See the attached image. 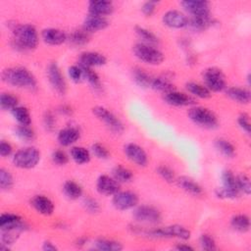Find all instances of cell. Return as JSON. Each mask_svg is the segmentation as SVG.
I'll return each instance as SVG.
<instances>
[{"label":"cell","instance_id":"cell-1","mask_svg":"<svg viewBox=\"0 0 251 251\" xmlns=\"http://www.w3.org/2000/svg\"><path fill=\"white\" fill-rule=\"evenodd\" d=\"M131 230L134 233L143 234L150 238H176L185 241L191 236V232L188 228L176 224L161 227H154L150 229H142L140 226H133L131 227Z\"/></svg>","mask_w":251,"mask_h":251},{"label":"cell","instance_id":"cell-2","mask_svg":"<svg viewBox=\"0 0 251 251\" xmlns=\"http://www.w3.org/2000/svg\"><path fill=\"white\" fill-rule=\"evenodd\" d=\"M2 80L9 85L34 90L37 87L35 76L24 67H11L3 70L1 74Z\"/></svg>","mask_w":251,"mask_h":251},{"label":"cell","instance_id":"cell-3","mask_svg":"<svg viewBox=\"0 0 251 251\" xmlns=\"http://www.w3.org/2000/svg\"><path fill=\"white\" fill-rule=\"evenodd\" d=\"M14 46L20 50L35 49L39 42V35L34 25L30 24L14 25L13 28Z\"/></svg>","mask_w":251,"mask_h":251},{"label":"cell","instance_id":"cell-4","mask_svg":"<svg viewBox=\"0 0 251 251\" xmlns=\"http://www.w3.org/2000/svg\"><path fill=\"white\" fill-rule=\"evenodd\" d=\"M189 120L196 126L207 129H214L219 126L216 114L203 106H191L187 112Z\"/></svg>","mask_w":251,"mask_h":251},{"label":"cell","instance_id":"cell-5","mask_svg":"<svg viewBox=\"0 0 251 251\" xmlns=\"http://www.w3.org/2000/svg\"><path fill=\"white\" fill-rule=\"evenodd\" d=\"M132 52L138 60L151 66L160 65L165 59L163 52L156 46L145 44L142 42L136 43L132 47Z\"/></svg>","mask_w":251,"mask_h":251},{"label":"cell","instance_id":"cell-6","mask_svg":"<svg viewBox=\"0 0 251 251\" xmlns=\"http://www.w3.org/2000/svg\"><path fill=\"white\" fill-rule=\"evenodd\" d=\"M41 154L35 147L28 146L19 149L13 154L12 162L13 165L19 169L29 170L34 168L40 161Z\"/></svg>","mask_w":251,"mask_h":251},{"label":"cell","instance_id":"cell-7","mask_svg":"<svg viewBox=\"0 0 251 251\" xmlns=\"http://www.w3.org/2000/svg\"><path fill=\"white\" fill-rule=\"evenodd\" d=\"M222 186L215 190V194L220 199L232 200L238 197L239 190L236 186L235 175L230 170H225L221 175Z\"/></svg>","mask_w":251,"mask_h":251},{"label":"cell","instance_id":"cell-8","mask_svg":"<svg viewBox=\"0 0 251 251\" xmlns=\"http://www.w3.org/2000/svg\"><path fill=\"white\" fill-rule=\"evenodd\" d=\"M204 85L211 92H221L226 90V79L223 71L217 67H210L204 70L202 74Z\"/></svg>","mask_w":251,"mask_h":251},{"label":"cell","instance_id":"cell-9","mask_svg":"<svg viewBox=\"0 0 251 251\" xmlns=\"http://www.w3.org/2000/svg\"><path fill=\"white\" fill-rule=\"evenodd\" d=\"M92 113L114 133L121 134L125 130L122 121L109 109L103 106H95L92 108Z\"/></svg>","mask_w":251,"mask_h":251},{"label":"cell","instance_id":"cell-10","mask_svg":"<svg viewBox=\"0 0 251 251\" xmlns=\"http://www.w3.org/2000/svg\"><path fill=\"white\" fill-rule=\"evenodd\" d=\"M133 219L140 224H159L162 220L161 212L151 205H137L132 213Z\"/></svg>","mask_w":251,"mask_h":251},{"label":"cell","instance_id":"cell-11","mask_svg":"<svg viewBox=\"0 0 251 251\" xmlns=\"http://www.w3.org/2000/svg\"><path fill=\"white\" fill-rule=\"evenodd\" d=\"M46 74L47 79L54 91L59 95H65L67 92V82L58 64L55 62L50 63L47 67Z\"/></svg>","mask_w":251,"mask_h":251},{"label":"cell","instance_id":"cell-12","mask_svg":"<svg viewBox=\"0 0 251 251\" xmlns=\"http://www.w3.org/2000/svg\"><path fill=\"white\" fill-rule=\"evenodd\" d=\"M139 202L138 195L130 190H119L112 196L113 206L120 211L134 209Z\"/></svg>","mask_w":251,"mask_h":251},{"label":"cell","instance_id":"cell-13","mask_svg":"<svg viewBox=\"0 0 251 251\" xmlns=\"http://www.w3.org/2000/svg\"><path fill=\"white\" fill-rule=\"evenodd\" d=\"M124 152L126 158L138 167H145L148 163V156L145 150L138 144L130 142L125 145Z\"/></svg>","mask_w":251,"mask_h":251},{"label":"cell","instance_id":"cell-14","mask_svg":"<svg viewBox=\"0 0 251 251\" xmlns=\"http://www.w3.org/2000/svg\"><path fill=\"white\" fill-rule=\"evenodd\" d=\"M163 24L170 28H182L187 26L188 17L179 10H169L162 16Z\"/></svg>","mask_w":251,"mask_h":251},{"label":"cell","instance_id":"cell-15","mask_svg":"<svg viewBox=\"0 0 251 251\" xmlns=\"http://www.w3.org/2000/svg\"><path fill=\"white\" fill-rule=\"evenodd\" d=\"M164 101L174 107H191L195 105V98L188 93L172 90L163 94Z\"/></svg>","mask_w":251,"mask_h":251},{"label":"cell","instance_id":"cell-16","mask_svg":"<svg viewBox=\"0 0 251 251\" xmlns=\"http://www.w3.org/2000/svg\"><path fill=\"white\" fill-rule=\"evenodd\" d=\"M26 223L23 218L14 213H3L0 216V228L1 229H11L17 231H24L27 228Z\"/></svg>","mask_w":251,"mask_h":251},{"label":"cell","instance_id":"cell-17","mask_svg":"<svg viewBox=\"0 0 251 251\" xmlns=\"http://www.w3.org/2000/svg\"><path fill=\"white\" fill-rule=\"evenodd\" d=\"M97 191L105 196H113L120 190V183L108 175H101L96 180Z\"/></svg>","mask_w":251,"mask_h":251},{"label":"cell","instance_id":"cell-18","mask_svg":"<svg viewBox=\"0 0 251 251\" xmlns=\"http://www.w3.org/2000/svg\"><path fill=\"white\" fill-rule=\"evenodd\" d=\"M182 9L191 17L210 15V3L200 0H184L180 2Z\"/></svg>","mask_w":251,"mask_h":251},{"label":"cell","instance_id":"cell-19","mask_svg":"<svg viewBox=\"0 0 251 251\" xmlns=\"http://www.w3.org/2000/svg\"><path fill=\"white\" fill-rule=\"evenodd\" d=\"M106 63L107 58L105 55L96 51H84L79 55L78 58V65L91 69L104 66Z\"/></svg>","mask_w":251,"mask_h":251},{"label":"cell","instance_id":"cell-20","mask_svg":"<svg viewBox=\"0 0 251 251\" xmlns=\"http://www.w3.org/2000/svg\"><path fill=\"white\" fill-rule=\"evenodd\" d=\"M80 137V131L78 127L74 126H68L63 127L57 133V141L64 147L73 146Z\"/></svg>","mask_w":251,"mask_h":251},{"label":"cell","instance_id":"cell-21","mask_svg":"<svg viewBox=\"0 0 251 251\" xmlns=\"http://www.w3.org/2000/svg\"><path fill=\"white\" fill-rule=\"evenodd\" d=\"M31 207L40 215L50 216L54 212V203L53 201L42 194L34 195L30 200Z\"/></svg>","mask_w":251,"mask_h":251},{"label":"cell","instance_id":"cell-22","mask_svg":"<svg viewBox=\"0 0 251 251\" xmlns=\"http://www.w3.org/2000/svg\"><path fill=\"white\" fill-rule=\"evenodd\" d=\"M41 38L46 44L57 46L66 42L68 40V35L62 29L55 28V27H48V28H44L41 31Z\"/></svg>","mask_w":251,"mask_h":251},{"label":"cell","instance_id":"cell-23","mask_svg":"<svg viewBox=\"0 0 251 251\" xmlns=\"http://www.w3.org/2000/svg\"><path fill=\"white\" fill-rule=\"evenodd\" d=\"M109 25V21L106 17L95 16V15H87L82 23V28L90 32H96L105 29Z\"/></svg>","mask_w":251,"mask_h":251},{"label":"cell","instance_id":"cell-24","mask_svg":"<svg viewBox=\"0 0 251 251\" xmlns=\"http://www.w3.org/2000/svg\"><path fill=\"white\" fill-rule=\"evenodd\" d=\"M87 11L89 15L106 17L113 13L114 4L106 0H92L87 4Z\"/></svg>","mask_w":251,"mask_h":251},{"label":"cell","instance_id":"cell-25","mask_svg":"<svg viewBox=\"0 0 251 251\" xmlns=\"http://www.w3.org/2000/svg\"><path fill=\"white\" fill-rule=\"evenodd\" d=\"M217 24V21L211 15L195 16L188 18L187 26L193 31H202Z\"/></svg>","mask_w":251,"mask_h":251},{"label":"cell","instance_id":"cell-26","mask_svg":"<svg viewBox=\"0 0 251 251\" xmlns=\"http://www.w3.org/2000/svg\"><path fill=\"white\" fill-rule=\"evenodd\" d=\"M226 94L232 101L242 105L248 104L251 99L250 91L248 88H245V87H239V86L226 87Z\"/></svg>","mask_w":251,"mask_h":251},{"label":"cell","instance_id":"cell-27","mask_svg":"<svg viewBox=\"0 0 251 251\" xmlns=\"http://www.w3.org/2000/svg\"><path fill=\"white\" fill-rule=\"evenodd\" d=\"M177 185L184 190L185 192L193 195V196H200L203 193V189L201 185L192 177L187 176H181L176 179Z\"/></svg>","mask_w":251,"mask_h":251},{"label":"cell","instance_id":"cell-28","mask_svg":"<svg viewBox=\"0 0 251 251\" xmlns=\"http://www.w3.org/2000/svg\"><path fill=\"white\" fill-rule=\"evenodd\" d=\"M185 88L189 95L194 98L208 99L212 96V92L204 85L195 81H188L185 83Z\"/></svg>","mask_w":251,"mask_h":251},{"label":"cell","instance_id":"cell-29","mask_svg":"<svg viewBox=\"0 0 251 251\" xmlns=\"http://www.w3.org/2000/svg\"><path fill=\"white\" fill-rule=\"evenodd\" d=\"M214 146L217 151L226 158H233L236 154L235 146L226 138H217L214 142Z\"/></svg>","mask_w":251,"mask_h":251},{"label":"cell","instance_id":"cell-30","mask_svg":"<svg viewBox=\"0 0 251 251\" xmlns=\"http://www.w3.org/2000/svg\"><path fill=\"white\" fill-rule=\"evenodd\" d=\"M230 226L238 231L245 233L250 229V219L246 214H237L231 217Z\"/></svg>","mask_w":251,"mask_h":251},{"label":"cell","instance_id":"cell-31","mask_svg":"<svg viewBox=\"0 0 251 251\" xmlns=\"http://www.w3.org/2000/svg\"><path fill=\"white\" fill-rule=\"evenodd\" d=\"M134 31H135L136 35L140 38L142 43L156 46L160 42L159 37L153 31H151L150 29H148V28H146L144 26L136 25L134 27Z\"/></svg>","mask_w":251,"mask_h":251},{"label":"cell","instance_id":"cell-32","mask_svg":"<svg viewBox=\"0 0 251 251\" xmlns=\"http://www.w3.org/2000/svg\"><path fill=\"white\" fill-rule=\"evenodd\" d=\"M70 157L78 165L86 164L90 161V152L82 146H72L70 149Z\"/></svg>","mask_w":251,"mask_h":251},{"label":"cell","instance_id":"cell-33","mask_svg":"<svg viewBox=\"0 0 251 251\" xmlns=\"http://www.w3.org/2000/svg\"><path fill=\"white\" fill-rule=\"evenodd\" d=\"M64 194L71 200H76L82 196L83 189L75 180H67L63 185Z\"/></svg>","mask_w":251,"mask_h":251},{"label":"cell","instance_id":"cell-34","mask_svg":"<svg viewBox=\"0 0 251 251\" xmlns=\"http://www.w3.org/2000/svg\"><path fill=\"white\" fill-rule=\"evenodd\" d=\"M82 71V75L83 77L87 80L89 85L95 90V91H100L102 89V83L100 80V77L98 74L91 68L83 67L78 65Z\"/></svg>","mask_w":251,"mask_h":251},{"label":"cell","instance_id":"cell-35","mask_svg":"<svg viewBox=\"0 0 251 251\" xmlns=\"http://www.w3.org/2000/svg\"><path fill=\"white\" fill-rule=\"evenodd\" d=\"M120 184L121 183H126L132 180L133 178V174L132 172L122 166V165H117L113 168L112 170V175H111Z\"/></svg>","mask_w":251,"mask_h":251},{"label":"cell","instance_id":"cell-36","mask_svg":"<svg viewBox=\"0 0 251 251\" xmlns=\"http://www.w3.org/2000/svg\"><path fill=\"white\" fill-rule=\"evenodd\" d=\"M94 248L100 251H121L124 246L119 241L107 238H98L93 243Z\"/></svg>","mask_w":251,"mask_h":251},{"label":"cell","instance_id":"cell-37","mask_svg":"<svg viewBox=\"0 0 251 251\" xmlns=\"http://www.w3.org/2000/svg\"><path fill=\"white\" fill-rule=\"evenodd\" d=\"M150 87L153 88L156 91L162 92L163 94L170 92L172 90H175L173 82L168 78L167 76H158V77H153Z\"/></svg>","mask_w":251,"mask_h":251},{"label":"cell","instance_id":"cell-38","mask_svg":"<svg viewBox=\"0 0 251 251\" xmlns=\"http://www.w3.org/2000/svg\"><path fill=\"white\" fill-rule=\"evenodd\" d=\"M132 78L138 86L142 88H147L150 87L153 77L145 70L141 68H134L132 70Z\"/></svg>","mask_w":251,"mask_h":251},{"label":"cell","instance_id":"cell-39","mask_svg":"<svg viewBox=\"0 0 251 251\" xmlns=\"http://www.w3.org/2000/svg\"><path fill=\"white\" fill-rule=\"evenodd\" d=\"M68 40L72 45L75 47L83 46L87 44L89 41V33L85 31L83 28L76 29L71 32L70 35H68Z\"/></svg>","mask_w":251,"mask_h":251},{"label":"cell","instance_id":"cell-40","mask_svg":"<svg viewBox=\"0 0 251 251\" xmlns=\"http://www.w3.org/2000/svg\"><path fill=\"white\" fill-rule=\"evenodd\" d=\"M12 115L14 119L19 123V125L29 126L31 124V115L29 110L24 106H18L12 111Z\"/></svg>","mask_w":251,"mask_h":251},{"label":"cell","instance_id":"cell-41","mask_svg":"<svg viewBox=\"0 0 251 251\" xmlns=\"http://www.w3.org/2000/svg\"><path fill=\"white\" fill-rule=\"evenodd\" d=\"M18 104H19L18 98L15 95H13L12 93L3 92L0 95V107L2 110L12 111L13 109H15L16 107L19 106Z\"/></svg>","mask_w":251,"mask_h":251},{"label":"cell","instance_id":"cell-42","mask_svg":"<svg viewBox=\"0 0 251 251\" xmlns=\"http://www.w3.org/2000/svg\"><path fill=\"white\" fill-rule=\"evenodd\" d=\"M15 134L21 140H23L25 142L32 141L34 139V137H35L34 130L29 126H23V125H19L15 128Z\"/></svg>","mask_w":251,"mask_h":251},{"label":"cell","instance_id":"cell-43","mask_svg":"<svg viewBox=\"0 0 251 251\" xmlns=\"http://www.w3.org/2000/svg\"><path fill=\"white\" fill-rule=\"evenodd\" d=\"M235 181H236V186L240 193H243L245 195H249L251 193L250 178L246 174L242 173L235 176Z\"/></svg>","mask_w":251,"mask_h":251},{"label":"cell","instance_id":"cell-44","mask_svg":"<svg viewBox=\"0 0 251 251\" xmlns=\"http://www.w3.org/2000/svg\"><path fill=\"white\" fill-rule=\"evenodd\" d=\"M156 173L159 175V176L164 179L166 182L172 183L174 181H176V175L175 172L172 168L166 166V165H160L157 169H156Z\"/></svg>","mask_w":251,"mask_h":251},{"label":"cell","instance_id":"cell-45","mask_svg":"<svg viewBox=\"0 0 251 251\" xmlns=\"http://www.w3.org/2000/svg\"><path fill=\"white\" fill-rule=\"evenodd\" d=\"M14 185V178L11 173L4 169H0V187L2 190H10Z\"/></svg>","mask_w":251,"mask_h":251},{"label":"cell","instance_id":"cell-46","mask_svg":"<svg viewBox=\"0 0 251 251\" xmlns=\"http://www.w3.org/2000/svg\"><path fill=\"white\" fill-rule=\"evenodd\" d=\"M20 231L17 230H11V229H1V235L0 240L2 244H5L7 246L12 245L14 242L17 241V239L20 236Z\"/></svg>","mask_w":251,"mask_h":251},{"label":"cell","instance_id":"cell-47","mask_svg":"<svg viewBox=\"0 0 251 251\" xmlns=\"http://www.w3.org/2000/svg\"><path fill=\"white\" fill-rule=\"evenodd\" d=\"M199 245L202 249L207 251H213L217 248L215 239L208 233H203L199 237Z\"/></svg>","mask_w":251,"mask_h":251},{"label":"cell","instance_id":"cell-48","mask_svg":"<svg viewBox=\"0 0 251 251\" xmlns=\"http://www.w3.org/2000/svg\"><path fill=\"white\" fill-rule=\"evenodd\" d=\"M91 152L96 158L101 159V160H106L110 157V152L107 149V147H105L103 144H101L99 142L92 144Z\"/></svg>","mask_w":251,"mask_h":251},{"label":"cell","instance_id":"cell-49","mask_svg":"<svg viewBox=\"0 0 251 251\" xmlns=\"http://www.w3.org/2000/svg\"><path fill=\"white\" fill-rule=\"evenodd\" d=\"M51 159L58 166H65L69 162V155L62 149H56L51 154Z\"/></svg>","mask_w":251,"mask_h":251},{"label":"cell","instance_id":"cell-50","mask_svg":"<svg viewBox=\"0 0 251 251\" xmlns=\"http://www.w3.org/2000/svg\"><path fill=\"white\" fill-rule=\"evenodd\" d=\"M83 207L90 214H96L100 211L99 202L92 197H85L83 199Z\"/></svg>","mask_w":251,"mask_h":251},{"label":"cell","instance_id":"cell-51","mask_svg":"<svg viewBox=\"0 0 251 251\" xmlns=\"http://www.w3.org/2000/svg\"><path fill=\"white\" fill-rule=\"evenodd\" d=\"M237 124L241 130L247 135L250 134V119L247 113H241L237 118Z\"/></svg>","mask_w":251,"mask_h":251},{"label":"cell","instance_id":"cell-52","mask_svg":"<svg viewBox=\"0 0 251 251\" xmlns=\"http://www.w3.org/2000/svg\"><path fill=\"white\" fill-rule=\"evenodd\" d=\"M43 125L48 131H53L56 126V119L51 111H46L43 115Z\"/></svg>","mask_w":251,"mask_h":251},{"label":"cell","instance_id":"cell-53","mask_svg":"<svg viewBox=\"0 0 251 251\" xmlns=\"http://www.w3.org/2000/svg\"><path fill=\"white\" fill-rule=\"evenodd\" d=\"M68 75H69V77L71 78V80L74 82H79L81 80V78L83 77L82 71L78 65H73V66L69 67Z\"/></svg>","mask_w":251,"mask_h":251},{"label":"cell","instance_id":"cell-54","mask_svg":"<svg viewBox=\"0 0 251 251\" xmlns=\"http://www.w3.org/2000/svg\"><path fill=\"white\" fill-rule=\"evenodd\" d=\"M157 5H158V2L154 1V0H149V1L144 2L141 5V12H142V14L145 17H151L154 14V12H155V10L157 8Z\"/></svg>","mask_w":251,"mask_h":251},{"label":"cell","instance_id":"cell-55","mask_svg":"<svg viewBox=\"0 0 251 251\" xmlns=\"http://www.w3.org/2000/svg\"><path fill=\"white\" fill-rule=\"evenodd\" d=\"M13 153V146L5 140H1L0 142V155L1 157H9Z\"/></svg>","mask_w":251,"mask_h":251},{"label":"cell","instance_id":"cell-56","mask_svg":"<svg viewBox=\"0 0 251 251\" xmlns=\"http://www.w3.org/2000/svg\"><path fill=\"white\" fill-rule=\"evenodd\" d=\"M41 249L43 251H57L58 250V247L50 240H45L43 243H42V246H41Z\"/></svg>","mask_w":251,"mask_h":251},{"label":"cell","instance_id":"cell-57","mask_svg":"<svg viewBox=\"0 0 251 251\" xmlns=\"http://www.w3.org/2000/svg\"><path fill=\"white\" fill-rule=\"evenodd\" d=\"M175 248L176 249V250H178V251H192V250H194V248L191 246V245H189V244H187V243H177L176 246H175Z\"/></svg>","mask_w":251,"mask_h":251},{"label":"cell","instance_id":"cell-58","mask_svg":"<svg viewBox=\"0 0 251 251\" xmlns=\"http://www.w3.org/2000/svg\"><path fill=\"white\" fill-rule=\"evenodd\" d=\"M59 111H60V113H61V114L66 115V116H70V115H72V113H73L72 108H71V107H69V106H67V105H63V106H61V107L59 108Z\"/></svg>","mask_w":251,"mask_h":251},{"label":"cell","instance_id":"cell-59","mask_svg":"<svg viewBox=\"0 0 251 251\" xmlns=\"http://www.w3.org/2000/svg\"><path fill=\"white\" fill-rule=\"evenodd\" d=\"M87 242V238L85 236H80L75 240V245L77 247H82L83 245H85Z\"/></svg>","mask_w":251,"mask_h":251}]
</instances>
